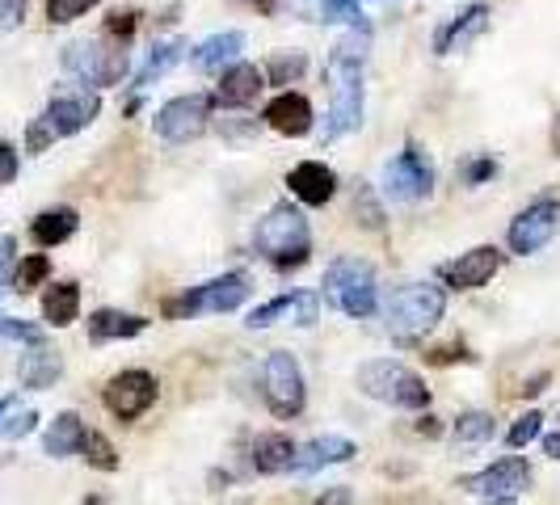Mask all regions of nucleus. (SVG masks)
<instances>
[{
	"instance_id": "nucleus-31",
	"label": "nucleus",
	"mask_w": 560,
	"mask_h": 505,
	"mask_svg": "<svg viewBox=\"0 0 560 505\" xmlns=\"http://www.w3.org/2000/svg\"><path fill=\"white\" fill-rule=\"evenodd\" d=\"M498 434V421L493 413H464V418L455 421V443H464V447H477V443H489Z\"/></svg>"
},
{
	"instance_id": "nucleus-5",
	"label": "nucleus",
	"mask_w": 560,
	"mask_h": 505,
	"mask_svg": "<svg viewBox=\"0 0 560 505\" xmlns=\"http://www.w3.org/2000/svg\"><path fill=\"white\" fill-rule=\"evenodd\" d=\"M63 72H72L89 89H110L131 72V56L114 38H81L63 47Z\"/></svg>"
},
{
	"instance_id": "nucleus-34",
	"label": "nucleus",
	"mask_w": 560,
	"mask_h": 505,
	"mask_svg": "<svg viewBox=\"0 0 560 505\" xmlns=\"http://www.w3.org/2000/svg\"><path fill=\"white\" fill-rule=\"evenodd\" d=\"M320 17H325V22H337V26L366 30L363 9H359V0H320Z\"/></svg>"
},
{
	"instance_id": "nucleus-13",
	"label": "nucleus",
	"mask_w": 560,
	"mask_h": 505,
	"mask_svg": "<svg viewBox=\"0 0 560 505\" xmlns=\"http://www.w3.org/2000/svg\"><path fill=\"white\" fill-rule=\"evenodd\" d=\"M102 400L118 421H136L156 404V379L148 371H118L106 384Z\"/></svg>"
},
{
	"instance_id": "nucleus-30",
	"label": "nucleus",
	"mask_w": 560,
	"mask_h": 505,
	"mask_svg": "<svg viewBox=\"0 0 560 505\" xmlns=\"http://www.w3.org/2000/svg\"><path fill=\"white\" fill-rule=\"evenodd\" d=\"M34 425H38L34 409H22L18 396H0V438H26Z\"/></svg>"
},
{
	"instance_id": "nucleus-6",
	"label": "nucleus",
	"mask_w": 560,
	"mask_h": 505,
	"mask_svg": "<svg viewBox=\"0 0 560 505\" xmlns=\"http://www.w3.org/2000/svg\"><path fill=\"white\" fill-rule=\"evenodd\" d=\"M325 295L337 308L354 320H366L375 304H380V286H375V270L363 257H337L325 270Z\"/></svg>"
},
{
	"instance_id": "nucleus-32",
	"label": "nucleus",
	"mask_w": 560,
	"mask_h": 505,
	"mask_svg": "<svg viewBox=\"0 0 560 505\" xmlns=\"http://www.w3.org/2000/svg\"><path fill=\"white\" fill-rule=\"evenodd\" d=\"M81 455L97 468V472H118V450H114L110 438H106V434H97V430H84Z\"/></svg>"
},
{
	"instance_id": "nucleus-21",
	"label": "nucleus",
	"mask_w": 560,
	"mask_h": 505,
	"mask_svg": "<svg viewBox=\"0 0 560 505\" xmlns=\"http://www.w3.org/2000/svg\"><path fill=\"white\" fill-rule=\"evenodd\" d=\"M63 375V359L51 345H30L18 363V379L30 392H43V388H56V379Z\"/></svg>"
},
{
	"instance_id": "nucleus-1",
	"label": "nucleus",
	"mask_w": 560,
	"mask_h": 505,
	"mask_svg": "<svg viewBox=\"0 0 560 505\" xmlns=\"http://www.w3.org/2000/svg\"><path fill=\"white\" fill-rule=\"evenodd\" d=\"M366 47L371 34L366 30H350L346 38H337V47L329 51V89H334V106L325 118V140L334 143L350 131H359L363 122V68H366Z\"/></svg>"
},
{
	"instance_id": "nucleus-4",
	"label": "nucleus",
	"mask_w": 560,
	"mask_h": 505,
	"mask_svg": "<svg viewBox=\"0 0 560 505\" xmlns=\"http://www.w3.org/2000/svg\"><path fill=\"white\" fill-rule=\"evenodd\" d=\"M359 388L380 404L393 409H425L430 404V388L413 366L396 363V359H371L359 366Z\"/></svg>"
},
{
	"instance_id": "nucleus-24",
	"label": "nucleus",
	"mask_w": 560,
	"mask_h": 505,
	"mask_svg": "<svg viewBox=\"0 0 560 505\" xmlns=\"http://www.w3.org/2000/svg\"><path fill=\"white\" fill-rule=\"evenodd\" d=\"M291 463H295V443L287 434H257V443H253V468L261 477L291 472Z\"/></svg>"
},
{
	"instance_id": "nucleus-38",
	"label": "nucleus",
	"mask_w": 560,
	"mask_h": 505,
	"mask_svg": "<svg viewBox=\"0 0 560 505\" xmlns=\"http://www.w3.org/2000/svg\"><path fill=\"white\" fill-rule=\"evenodd\" d=\"M0 337L4 341H26V345H43V329L30 325V320H18V316H4L0 312Z\"/></svg>"
},
{
	"instance_id": "nucleus-45",
	"label": "nucleus",
	"mask_w": 560,
	"mask_h": 505,
	"mask_svg": "<svg viewBox=\"0 0 560 505\" xmlns=\"http://www.w3.org/2000/svg\"><path fill=\"white\" fill-rule=\"evenodd\" d=\"M544 455L560 459V434H548V438H544Z\"/></svg>"
},
{
	"instance_id": "nucleus-18",
	"label": "nucleus",
	"mask_w": 560,
	"mask_h": 505,
	"mask_svg": "<svg viewBox=\"0 0 560 505\" xmlns=\"http://www.w3.org/2000/svg\"><path fill=\"white\" fill-rule=\"evenodd\" d=\"M266 127H275L279 136H291V140H300V136H308L312 131V102L304 93H291V89H282L279 97L266 106Z\"/></svg>"
},
{
	"instance_id": "nucleus-25",
	"label": "nucleus",
	"mask_w": 560,
	"mask_h": 505,
	"mask_svg": "<svg viewBox=\"0 0 560 505\" xmlns=\"http://www.w3.org/2000/svg\"><path fill=\"white\" fill-rule=\"evenodd\" d=\"M143 329H148V320L136 316V312L102 308L89 316V337H93V341H127V337H140Z\"/></svg>"
},
{
	"instance_id": "nucleus-12",
	"label": "nucleus",
	"mask_w": 560,
	"mask_h": 505,
	"mask_svg": "<svg viewBox=\"0 0 560 505\" xmlns=\"http://www.w3.org/2000/svg\"><path fill=\"white\" fill-rule=\"evenodd\" d=\"M97 110H102V97L89 93V89H81V93H59V97L47 102V110L38 114V122L47 127L51 140H68V136L84 131L97 118Z\"/></svg>"
},
{
	"instance_id": "nucleus-48",
	"label": "nucleus",
	"mask_w": 560,
	"mask_h": 505,
	"mask_svg": "<svg viewBox=\"0 0 560 505\" xmlns=\"http://www.w3.org/2000/svg\"><path fill=\"white\" fill-rule=\"evenodd\" d=\"M84 505H106L102 497H84Z\"/></svg>"
},
{
	"instance_id": "nucleus-41",
	"label": "nucleus",
	"mask_w": 560,
	"mask_h": 505,
	"mask_svg": "<svg viewBox=\"0 0 560 505\" xmlns=\"http://www.w3.org/2000/svg\"><path fill=\"white\" fill-rule=\"evenodd\" d=\"M18 168H22L18 148H13V143H0V186H9V181L18 177Z\"/></svg>"
},
{
	"instance_id": "nucleus-46",
	"label": "nucleus",
	"mask_w": 560,
	"mask_h": 505,
	"mask_svg": "<svg viewBox=\"0 0 560 505\" xmlns=\"http://www.w3.org/2000/svg\"><path fill=\"white\" fill-rule=\"evenodd\" d=\"M418 434H425V438H434V434H439V425H434V418H421V421H418Z\"/></svg>"
},
{
	"instance_id": "nucleus-15",
	"label": "nucleus",
	"mask_w": 560,
	"mask_h": 505,
	"mask_svg": "<svg viewBox=\"0 0 560 505\" xmlns=\"http://www.w3.org/2000/svg\"><path fill=\"white\" fill-rule=\"evenodd\" d=\"M316 316H320V300H316L312 291H291V295H279V300H270V304L253 308L245 325H249V329H270V325H279V320L316 325Z\"/></svg>"
},
{
	"instance_id": "nucleus-39",
	"label": "nucleus",
	"mask_w": 560,
	"mask_h": 505,
	"mask_svg": "<svg viewBox=\"0 0 560 505\" xmlns=\"http://www.w3.org/2000/svg\"><path fill=\"white\" fill-rule=\"evenodd\" d=\"M13 261H18V240L0 236V295L13 286Z\"/></svg>"
},
{
	"instance_id": "nucleus-14",
	"label": "nucleus",
	"mask_w": 560,
	"mask_h": 505,
	"mask_svg": "<svg viewBox=\"0 0 560 505\" xmlns=\"http://www.w3.org/2000/svg\"><path fill=\"white\" fill-rule=\"evenodd\" d=\"M527 484H532V468H527V459H518V455L498 459L493 468H485V472H477V477L464 480V489H468V493H477V497H485V502L518 497Z\"/></svg>"
},
{
	"instance_id": "nucleus-8",
	"label": "nucleus",
	"mask_w": 560,
	"mask_h": 505,
	"mask_svg": "<svg viewBox=\"0 0 560 505\" xmlns=\"http://www.w3.org/2000/svg\"><path fill=\"white\" fill-rule=\"evenodd\" d=\"M249 300V279L245 274H224V279H211L202 286H190L182 300H168L165 316L168 320H186L198 312H232Z\"/></svg>"
},
{
	"instance_id": "nucleus-3",
	"label": "nucleus",
	"mask_w": 560,
	"mask_h": 505,
	"mask_svg": "<svg viewBox=\"0 0 560 505\" xmlns=\"http://www.w3.org/2000/svg\"><path fill=\"white\" fill-rule=\"evenodd\" d=\"M253 249L261 252L270 266L279 270H291V266H304L312 249V232L308 220L300 207L291 202H279L266 211V220H257V232H253Z\"/></svg>"
},
{
	"instance_id": "nucleus-44",
	"label": "nucleus",
	"mask_w": 560,
	"mask_h": 505,
	"mask_svg": "<svg viewBox=\"0 0 560 505\" xmlns=\"http://www.w3.org/2000/svg\"><path fill=\"white\" fill-rule=\"evenodd\" d=\"M493 161H477V165H472V181H485V177H489V173H493Z\"/></svg>"
},
{
	"instance_id": "nucleus-19",
	"label": "nucleus",
	"mask_w": 560,
	"mask_h": 505,
	"mask_svg": "<svg viewBox=\"0 0 560 505\" xmlns=\"http://www.w3.org/2000/svg\"><path fill=\"white\" fill-rule=\"evenodd\" d=\"M287 186L304 207H325L337 190V173L329 165H320V161H304V165H295L287 173Z\"/></svg>"
},
{
	"instance_id": "nucleus-40",
	"label": "nucleus",
	"mask_w": 560,
	"mask_h": 505,
	"mask_svg": "<svg viewBox=\"0 0 560 505\" xmlns=\"http://www.w3.org/2000/svg\"><path fill=\"white\" fill-rule=\"evenodd\" d=\"M22 17H26V0H0V34L22 26Z\"/></svg>"
},
{
	"instance_id": "nucleus-16",
	"label": "nucleus",
	"mask_w": 560,
	"mask_h": 505,
	"mask_svg": "<svg viewBox=\"0 0 560 505\" xmlns=\"http://www.w3.org/2000/svg\"><path fill=\"white\" fill-rule=\"evenodd\" d=\"M498 270H502V249L477 245V249L459 252V261H451L447 270H443V279H447L455 291H477V286H485Z\"/></svg>"
},
{
	"instance_id": "nucleus-35",
	"label": "nucleus",
	"mask_w": 560,
	"mask_h": 505,
	"mask_svg": "<svg viewBox=\"0 0 560 505\" xmlns=\"http://www.w3.org/2000/svg\"><path fill=\"white\" fill-rule=\"evenodd\" d=\"M304 68H308V59L300 56V51H282V56L270 59V68H266V81L270 84H291V81H300L304 77Z\"/></svg>"
},
{
	"instance_id": "nucleus-43",
	"label": "nucleus",
	"mask_w": 560,
	"mask_h": 505,
	"mask_svg": "<svg viewBox=\"0 0 560 505\" xmlns=\"http://www.w3.org/2000/svg\"><path fill=\"white\" fill-rule=\"evenodd\" d=\"M241 4H249L257 13H275V9H279V0H241Z\"/></svg>"
},
{
	"instance_id": "nucleus-28",
	"label": "nucleus",
	"mask_w": 560,
	"mask_h": 505,
	"mask_svg": "<svg viewBox=\"0 0 560 505\" xmlns=\"http://www.w3.org/2000/svg\"><path fill=\"white\" fill-rule=\"evenodd\" d=\"M84 443V421L77 413H59L51 425H47V434H43V450L51 455V459H68V455H77Z\"/></svg>"
},
{
	"instance_id": "nucleus-7",
	"label": "nucleus",
	"mask_w": 560,
	"mask_h": 505,
	"mask_svg": "<svg viewBox=\"0 0 560 505\" xmlns=\"http://www.w3.org/2000/svg\"><path fill=\"white\" fill-rule=\"evenodd\" d=\"M261 388H266V404H270L275 418L291 421L304 413L308 388H304V371L295 363V354L275 350V354L266 359V371H261Z\"/></svg>"
},
{
	"instance_id": "nucleus-2",
	"label": "nucleus",
	"mask_w": 560,
	"mask_h": 505,
	"mask_svg": "<svg viewBox=\"0 0 560 505\" xmlns=\"http://www.w3.org/2000/svg\"><path fill=\"white\" fill-rule=\"evenodd\" d=\"M443 312H447V291L439 282H409V286H400L393 300H388L384 329L400 345H413V341H421V337L443 320Z\"/></svg>"
},
{
	"instance_id": "nucleus-42",
	"label": "nucleus",
	"mask_w": 560,
	"mask_h": 505,
	"mask_svg": "<svg viewBox=\"0 0 560 505\" xmlns=\"http://www.w3.org/2000/svg\"><path fill=\"white\" fill-rule=\"evenodd\" d=\"M316 505H354V493H350L346 484H334V489H325V493L316 497Z\"/></svg>"
},
{
	"instance_id": "nucleus-27",
	"label": "nucleus",
	"mask_w": 560,
	"mask_h": 505,
	"mask_svg": "<svg viewBox=\"0 0 560 505\" xmlns=\"http://www.w3.org/2000/svg\"><path fill=\"white\" fill-rule=\"evenodd\" d=\"M77 312H81V286L77 282H51L43 291V316H47V325L68 329L77 320Z\"/></svg>"
},
{
	"instance_id": "nucleus-47",
	"label": "nucleus",
	"mask_w": 560,
	"mask_h": 505,
	"mask_svg": "<svg viewBox=\"0 0 560 505\" xmlns=\"http://www.w3.org/2000/svg\"><path fill=\"white\" fill-rule=\"evenodd\" d=\"M485 505H514V497H502V502H485Z\"/></svg>"
},
{
	"instance_id": "nucleus-36",
	"label": "nucleus",
	"mask_w": 560,
	"mask_h": 505,
	"mask_svg": "<svg viewBox=\"0 0 560 505\" xmlns=\"http://www.w3.org/2000/svg\"><path fill=\"white\" fill-rule=\"evenodd\" d=\"M544 434V413H527V418H518L514 425H510V434H505V447H514V450H523L527 443H535Z\"/></svg>"
},
{
	"instance_id": "nucleus-9",
	"label": "nucleus",
	"mask_w": 560,
	"mask_h": 505,
	"mask_svg": "<svg viewBox=\"0 0 560 505\" xmlns=\"http://www.w3.org/2000/svg\"><path fill=\"white\" fill-rule=\"evenodd\" d=\"M560 232V202L557 198H539L527 211H518L510 220V232H505V245L518 252V257H532L544 245H552V236Z\"/></svg>"
},
{
	"instance_id": "nucleus-20",
	"label": "nucleus",
	"mask_w": 560,
	"mask_h": 505,
	"mask_svg": "<svg viewBox=\"0 0 560 505\" xmlns=\"http://www.w3.org/2000/svg\"><path fill=\"white\" fill-rule=\"evenodd\" d=\"M354 455H359V447H354L350 438H341V434H325V438H312L308 447L295 450V463H291V472L308 477V472H320V468L346 463V459H354Z\"/></svg>"
},
{
	"instance_id": "nucleus-11",
	"label": "nucleus",
	"mask_w": 560,
	"mask_h": 505,
	"mask_svg": "<svg viewBox=\"0 0 560 505\" xmlns=\"http://www.w3.org/2000/svg\"><path fill=\"white\" fill-rule=\"evenodd\" d=\"M434 190V165L421 156L418 148L396 152L393 161L384 165V195L393 202H418Z\"/></svg>"
},
{
	"instance_id": "nucleus-23",
	"label": "nucleus",
	"mask_w": 560,
	"mask_h": 505,
	"mask_svg": "<svg viewBox=\"0 0 560 505\" xmlns=\"http://www.w3.org/2000/svg\"><path fill=\"white\" fill-rule=\"evenodd\" d=\"M261 89H266V72L257 63H232L224 77H220L215 102H224V106H249Z\"/></svg>"
},
{
	"instance_id": "nucleus-37",
	"label": "nucleus",
	"mask_w": 560,
	"mask_h": 505,
	"mask_svg": "<svg viewBox=\"0 0 560 505\" xmlns=\"http://www.w3.org/2000/svg\"><path fill=\"white\" fill-rule=\"evenodd\" d=\"M93 4H102V0H47V17H51V26H68V22L84 17Z\"/></svg>"
},
{
	"instance_id": "nucleus-29",
	"label": "nucleus",
	"mask_w": 560,
	"mask_h": 505,
	"mask_svg": "<svg viewBox=\"0 0 560 505\" xmlns=\"http://www.w3.org/2000/svg\"><path fill=\"white\" fill-rule=\"evenodd\" d=\"M182 51H186V43L182 38H168V43H156L152 51H148V59H143V68L136 72V89H148L152 81H161L168 68L182 59Z\"/></svg>"
},
{
	"instance_id": "nucleus-26",
	"label": "nucleus",
	"mask_w": 560,
	"mask_h": 505,
	"mask_svg": "<svg viewBox=\"0 0 560 505\" xmlns=\"http://www.w3.org/2000/svg\"><path fill=\"white\" fill-rule=\"evenodd\" d=\"M77 211L72 207H56V211H43V215H34V224H30V236H34V245H43V249H56L63 245L72 232H77Z\"/></svg>"
},
{
	"instance_id": "nucleus-33",
	"label": "nucleus",
	"mask_w": 560,
	"mask_h": 505,
	"mask_svg": "<svg viewBox=\"0 0 560 505\" xmlns=\"http://www.w3.org/2000/svg\"><path fill=\"white\" fill-rule=\"evenodd\" d=\"M47 274H51V261L43 257V252H34V257H26V261H18V270H13V291H34L38 282H47Z\"/></svg>"
},
{
	"instance_id": "nucleus-22",
	"label": "nucleus",
	"mask_w": 560,
	"mask_h": 505,
	"mask_svg": "<svg viewBox=\"0 0 560 505\" xmlns=\"http://www.w3.org/2000/svg\"><path fill=\"white\" fill-rule=\"evenodd\" d=\"M245 51V34L241 30H224V34H211L202 47H195V68L198 72H228L232 63H241Z\"/></svg>"
},
{
	"instance_id": "nucleus-10",
	"label": "nucleus",
	"mask_w": 560,
	"mask_h": 505,
	"mask_svg": "<svg viewBox=\"0 0 560 505\" xmlns=\"http://www.w3.org/2000/svg\"><path fill=\"white\" fill-rule=\"evenodd\" d=\"M207 118H211V97L207 93H186V97L165 102L152 118V127L165 143H190L207 131Z\"/></svg>"
},
{
	"instance_id": "nucleus-17",
	"label": "nucleus",
	"mask_w": 560,
	"mask_h": 505,
	"mask_svg": "<svg viewBox=\"0 0 560 505\" xmlns=\"http://www.w3.org/2000/svg\"><path fill=\"white\" fill-rule=\"evenodd\" d=\"M489 13H493V9H489L485 0L468 4V9H459L447 26L434 34V51H439V56L468 51V43H472V38H480V34H485V26H489Z\"/></svg>"
}]
</instances>
